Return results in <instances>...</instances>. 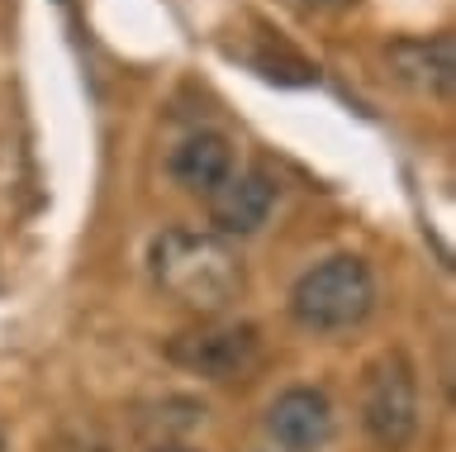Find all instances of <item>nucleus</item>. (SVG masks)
Segmentation results:
<instances>
[{
	"label": "nucleus",
	"instance_id": "obj_3",
	"mask_svg": "<svg viewBox=\"0 0 456 452\" xmlns=\"http://www.w3.org/2000/svg\"><path fill=\"white\" fill-rule=\"evenodd\" d=\"M362 429L380 452H404L419 433V381L404 352H380L362 381Z\"/></svg>",
	"mask_w": 456,
	"mask_h": 452
},
{
	"label": "nucleus",
	"instance_id": "obj_9",
	"mask_svg": "<svg viewBox=\"0 0 456 452\" xmlns=\"http://www.w3.org/2000/svg\"><path fill=\"white\" fill-rule=\"evenodd\" d=\"M157 452H191V448H157Z\"/></svg>",
	"mask_w": 456,
	"mask_h": 452
},
{
	"label": "nucleus",
	"instance_id": "obj_2",
	"mask_svg": "<svg viewBox=\"0 0 456 452\" xmlns=\"http://www.w3.org/2000/svg\"><path fill=\"white\" fill-rule=\"evenodd\" d=\"M370 309H376V276L352 252L314 262L290 291V315L309 333H347Z\"/></svg>",
	"mask_w": 456,
	"mask_h": 452
},
{
	"label": "nucleus",
	"instance_id": "obj_1",
	"mask_svg": "<svg viewBox=\"0 0 456 452\" xmlns=\"http://www.w3.org/2000/svg\"><path fill=\"white\" fill-rule=\"evenodd\" d=\"M148 272L157 291H167L176 305L205 319L224 315L248 286V272H242L233 243L200 229H162L148 243Z\"/></svg>",
	"mask_w": 456,
	"mask_h": 452
},
{
	"label": "nucleus",
	"instance_id": "obj_4",
	"mask_svg": "<svg viewBox=\"0 0 456 452\" xmlns=\"http://www.w3.org/2000/svg\"><path fill=\"white\" fill-rule=\"evenodd\" d=\"M256 352H262L256 324H200V329L176 333L167 343L171 362L185 366V372H195V376H209V381L242 376L256 362Z\"/></svg>",
	"mask_w": 456,
	"mask_h": 452
},
{
	"label": "nucleus",
	"instance_id": "obj_8",
	"mask_svg": "<svg viewBox=\"0 0 456 452\" xmlns=\"http://www.w3.org/2000/svg\"><path fill=\"white\" fill-rule=\"evenodd\" d=\"M395 62V77L409 81L413 91L423 95H452V72H456V58H452V38H419V44H395L390 53Z\"/></svg>",
	"mask_w": 456,
	"mask_h": 452
},
{
	"label": "nucleus",
	"instance_id": "obj_6",
	"mask_svg": "<svg viewBox=\"0 0 456 452\" xmlns=\"http://www.w3.org/2000/svg\"><path fill=\"white\" fill-rule=\"evenodd\" d=\"M276 210V181L262 167L233 172L219 191H209V224L219 238H252Z\"/></svg>",
	"mask_w": 456,
	"mask_h": 452
},
{
	"label": "nucleus",
	"instance_id": "obj_5",
	"mask_svg": "<svg viewBox=\"0 0 456 452\" xmlns=\"http://www.w3.org/2000/svg\"><path fill=\"white\" fill-rule=\"evenodd\" d=\"M333 429V400L319 386H290L266 405V433L281 452H323Z\"/></svg>",
	"mask_w": 456,
	"mask_h": 452
},
{
	"label": "nucleus",
	"instance_id": "obj_7",
	"mask_svg": "<svg viewBox=\"0 0 456 452\" xmlns=\"http://www.w3.org/2000/svg\"><path fill=\"white\" fill-rule=\"evenodd\" d=\"M167 172H171V181H176L181 191L209 195V191H219L224 181L233 177V144H228L224 134H214V129H200V134H191V138L176 144Z\"/></svg>",
	"mask_w": 456,
	"mask_h": 452
},
{
	"label": "nucleus",
	"instance_id": "obj_11",
	"mask_svg": "<svg viewBox=\"0 0 456 452\" xmlns=\"http://www.w3.org/2000/svg\"><path fill=\"white\" fill-rule=\"evenodd\" d=\"M0 452H5V443H0Z\"/></svg>",
	"mask_w": 456,
	"mask_h": 452
},
{
	"label": "nucleus",
	"instance_id": "obj_10",
	"mask_svg": "<svg viewBox=\"0 0 456 452\" xmlns=\"http://www.w3.org/2000/svg\"><path fill=\"white\" fill-rule=\"evenodd\" d=\"M309 5H333V0H309Z\"/></svg>",
	"mask_w": 456,
	"mask_h": 452
}]
</instances>
